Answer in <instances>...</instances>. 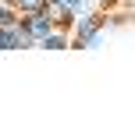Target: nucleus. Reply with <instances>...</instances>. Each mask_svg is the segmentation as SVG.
Returning <instances> with one entry per match:
<instances>
[{"label": "nucleus", "mask_w": 135, "mask_h": 117, "mask_svg": "<svg viewBox=\"0 0 135 117\" xmlns=\"http://www.w3.org/2000/svg\"><path fill=\"white\" fill-rule=\"evenodd\" d=\"M21 25L28 28V35H32V43H36V46H39V43H43V39H46V35H50V32H54V28H57V25H54V21H50L46 14H43V11H32V14H21Z\"/></svg>", "instance_id": "2"}, {"label": "nucleus", "mask_w": 135, "mask_h": 117, "mask_svg": "<svg viewBox=\"0 0 135 117\" xmlns=\"http://www.w3.org/2000/svg\"><path fill=\"white\" fill-rule=\"evenodd\" d=\"M103 28H107V14H78L71 28V46H82V50L100 46Z\"/></svg>", "instance_id": "1"}, {"label": "nucleus", "mask_w": 135, "mask_h": 117, "mask_svg": "<svg viewBox=\"0 0 135 117\" xmlns=\"http://www.w3.org/2000/svg\"><path fill=\"white\" fill-rule=\"evenodd\" d=\"M43 4H46V0H14V7H18V14H32V11H39Z\"/></svg>", "instance_id": "5"}, {"label": "nucleus", "mask_w": 135, "mask_h": 117, "mask_svg": "<svg viewBox=\"0 0 135 117\" xmlns=\"http://www.w3.org/2000/svg\"><path fill=\"white\" fill-rule=\"evenodd\" d=\"M4 4H14V0H4Z\"/></svg>", "instance_id": "7"}, {"label": "nucleus", "mask_w": 135, "mask_h": 117, "mask_svg": "<svg viewBox=\"0 0 135 117\" xmlns=\"http://www.w3.org/2000/svg\"><path fill=\"white\" fill-rule=\"evenodd\" d=\"M61 4L68 7L71 14H82V7H85V0H61Z\"/></svg>", "instance_id": "6"}, {"label": "nucleus", "mask_w": 135, "mask_h": 117, "mask_svg": "<svg viewBox=\"0 0 135 117\" xmlns=\"http://www.w3.org/2000/svg\"><path fill=\"white\" fill-rule=\"evenodd\" d=\"M43 50H68L71 46V32H64V28H54V32L46 35V39L39 43Z\"/></svg>", "instance_id": "3"}, {"label": "nucleus", "mask_w": 135, "mask_h": 117, "mask_svg": "<svg viewBox=\"0 0 135 117\" xmlns=\"http://www.w3.org/2000/svg\"><path fill=\"white\" fill-rule=\"evenodd\" d=\"M18 18H21V14H18V7H14V4H4V0H0V28L14 25Z\"/></svg>", "instance_id": "4"}]
</instances>
